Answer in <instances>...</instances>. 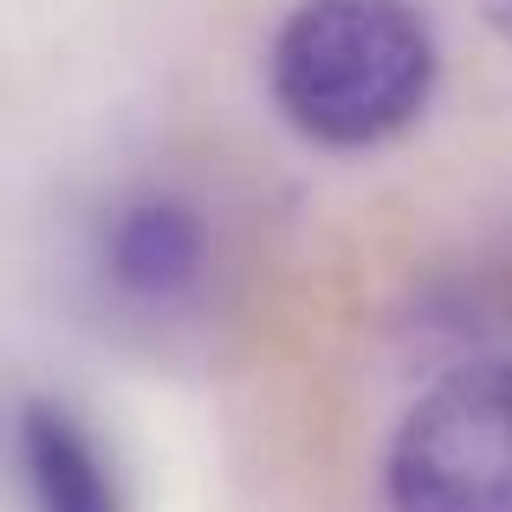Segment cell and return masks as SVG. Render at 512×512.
<instances>
[{
	"label": "cell",
	"mask_w": 512,
	"mask_h": 512,
	"mask_svg": "<svg viewBox=\"0 0 512 512\" xmlns=\"http://www.w3.org/2000/svg\"><path fill=\"white\" fill-rule=\"evenodd\" d=\"M91 260H98V286L111 292V305L137 318H163L182 312L208 279V227L188 201L143 188L98 221Z\"/></svg>",
	"instance_id": "obj_3"
},
{
	"label": "cell",
	"mask_w": 512,
	"mask_h": 512,
	"mask_svg": "<svg viewBox=\"0 0 512 512\" xmlns=\"http://www.w3.org/2000/svg\"><path fill=\"white\" fill-rule=\"evenodd\" d=\"M435 26L415 0H305L273 39V104L318 150H376L428 111Z\"/></svg>",
	"instance_id": "obj_1"
},
{
	"label": "cell",
	"mask_w": 512,
	"mask_h": 512,
	"mask_svg": "<svg viewBox=\"0 0 512 512\" xmlns=\"http://www.w3.org/2000/svg\"><path fill=\"white\" fill-rule=\"evenodd\" d=\"M389 512H512V363H461L389 441Z\"/></svg>",
	"instance_id": "obj_2"
},
{
	"label": "cell",
	"mask_w": 512,
	"mask_h": 512,
	"mask_svg": "<svg viewBox=\"0 0 512 512\" xmlns=\"http://www.w3.org/2000/svg\"><path fill=\"white\" fill-rule=\"evenodd\" d=\"M20 474L33 512H124L111 454L52 396H33L20 409Z\"/></svg>",
	"instance_id": "obj_4"
},
{
	"label": "cell",
	"mask_w": 512,
	"mask_h": 512,
	"mask_svg": "<svg viewBox=\"0 0 512 512\" xmlns=\"http://www.w3.org/2000/svg\"><path fill=\"white\" fill-rule=\"evenodd\" d=\"M480 20H487L493 33H500L506 46H512V0H480Z\"/></svg>",
	"instance_id": "obj_5"
}]
</instances>
